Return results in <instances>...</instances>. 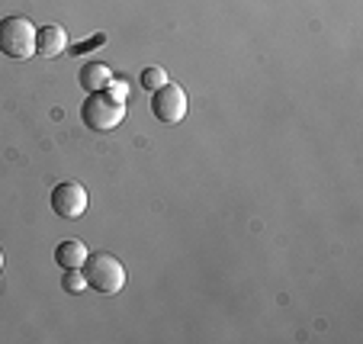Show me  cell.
Wrapping results in <instances>:
<instances>
[{
    "instance_id": "6da1fadb",
    "label": "cell",
    "mask_w": 363,
    "mask_h": 344,
    "mask_svg": "<svg viewBox=\"0 0 363 344\" xmlns=\"http://www.w3.org/2000/svg\"><path fill=\"white\" fill-rule=\"evenodd\" d=\"M81 119H84V126L94 132H113L125 119V100H116V96H110L106 90H96V94H90L87 100H84Z\"/></svg>"
},
{
    "instance_id": "7a4b0ae2",
    "label": "cell",
    "mask_w": 363,
    "mask_h": 344,
    "mask_svg": "<svg viewBox=\"0 0 363 344\" xmlns=\"http://www.w3.org/2000/svg\"><path fill=\"white\" fill-rule=\"evenodd\" d=\"M84 277H87V287L103 293V296H113L125 287V267L116 255H90L84 264Z\"/></svg>"
},
{
    "instance_id": "3957f363",
    "label": "cell",
    "mask_w": 363,
    "mask_h": 344,
    "mask_svg": "<svg viewBox=\"0 0 363 344\" xmlns=\"http://www.w3.org/2000/svg\"><path fill=\"white\" fill-rule=\"evenodd\" d=\"M0 52L7 58L35 55V26L26 16H7V20H0Z\"/></svg>"
},
{
    "instance_id": "277c9868",
    "label": "cell",
    "mask_w": 363,
    "mask_h": 344,
    "mask_svg": "<svg viewBox=\"0 0 363 344\" xmlns=\"http://www.w3.org/2000/svg\"><path fill=\"white\" fill-rule=\"evenodd\" d=\"M151 113L161 119L164 126H177L180 119L186 116V94L184 87L167 81L164 87H158L151 94Z\"/></svg>"
},
{
    "instance_id": "5b68a950",
    "label": "cell",
    "mask_w": 363,
    "mask_h": 344,
    "mask_svg": "<svg viewBox=\"0 0 363 344\" xmlns=\"http://www.w3.org/2000/svg\"><path fill=\"white\" fill-rule=\"evenodd\" d=\"M52 209H55L62 219H81L87 213V190H84L77 180H62V184L52 190Z\"/></svg>"
},
{
    "instance_id": "8992f818",
    "label": "cell",
    "mask_w": 363,
    "mask_h": 344,
    "mask_svg": "<svg viewBox=\"0 0 363 344\" xmlns=\"http://www.w3.org/2000/svg\"><path fill=\"white\" fill-rule=\"evenodd\" d=\"M62 52H68V33H65V26L52 23V26L35 29V55L55 58Z\"/></svg>"
},
{
    "instance_id": "52a82bcc",
    "label": "cell",
    "mask_w": 363,
    "mask_h": 344,
    "mask_svg": "<svg viewBox=\"0 0 363 344\" xmlns=\"http://www.w3.org/2000/svg\"><path fill=\"white\" fill-rule=\"evenodd\" d=\"M87 257H90V251H87V245H84L81 238H68V241H58L55 245V264L58 267H84L87 264Z\"/></svg>"
},
{
    "instance_id": "ba28073f",
    "label": "cell",
    "mask_w": 363,
    "mask_h": 344,
    "mask_svg": "<svg viewBox=\"0 0 363 344\" xmlns=\"http://www.w3.org/2000/svg\"><path fill=\"white\" fill-rule=\"evenodd\" d=\"M77 81H81V87L87 94H96V90H106V84L113 81V71L103 62H87L81 68V74H77Z\"/></svg>"
},
{
    "instance_id": "9c48e42d",
    "label": "cell",
    "mask_w": 363,
    "mask_h": 344,
    "mask_svg": "<svg viewBox=\"0 0 363 344\" xmlns=\"http://www.w3.org/2000/svg\"><path fill=\"white\" fill-rule=\"evenodd\" d=\"M62 287L68 289V293H81V289H87V277H84V267H68V270H65Z\"/></svg>"
},
{
    "instance_id": "30bf717a",
    "label": "cell",
    "mask_w": 363,
    "mask_h": 344,
    "mask_svg": "<svg viewBox=\"0 0 363 344\" xmlns=\"http://www.w3.org/2000/svg\"><path fill=\"white\" fill-rule=\"evenodd\" d=\"M164 84H167V71L164 68H145L142 71V87L145 90H151V94H155V90L164 87Z\"/></svg>"
},
{
    "instance_id": "8fae6325",
    "label": "cell",
    "mask_w": 363,
    "mask_h": 344,
    "mask_svg": "<svg viewBox=\"0 0 363 344\" xmlns=\"http://www.w3.org/2000/svg\"><path fill=\"white\" fill-rule=\"evenodd\" d=\"M106 94L116 96V100H125V96H129V84H125L123 77H113V81L106 84Z\"/></svg>"
},
{
    "instance_id": "7c38bea8",
    "label": "cell",
    "mask_w": 363,
    "mask_h": 344,
    "mask_svg": "<svg viewBox=\"0 0 363 344\" xmlns=\"http://www.w3.org/2000/svg\"><path fill=\"white\" fill-rule=\"evenodd\" d=\"M0 267H4V251H0Z\"/></svg>"
}]
</instances>
